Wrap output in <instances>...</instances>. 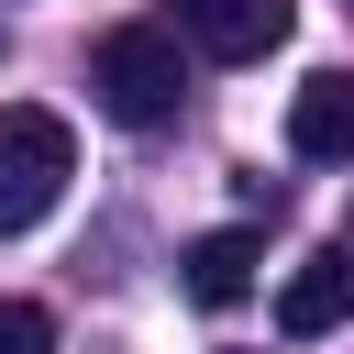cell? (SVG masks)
Wrapping results in <instances>:
<instances>
[{"instance_id":"6da1fadb","label":"cell","mask_w":354,"mask_h":354,"mask_svg":"<svg viewBox=\"0 0 354 354\" xmlns=\"http://www.w3.org/2000/svg\"><path fill=\"white\" fill-rule=\"evenodd\" d=\"M88 100H100L122 133H166V122L188 111V55H177V33H166V22H111V33L88 44Z\"/></svg>"},{"instance_id":"7a4b0ae2","label":"cell","mask_w":354,"mask_h":354,"mask_svg":"<svg viewBox=\"0 0 354 354\" xmlns=\"http://www.w3.org/2000/svg\"><path fill=\"white\" fill-rule=\"evenodd\" d=\"M77 177V133L33 100H0V232H33Z\"/></svg>"},{"instance_id":"3957f363","label":"cell","mask_w":354,"mask_h":354,"mask_svg":"<svg viewBox=\"0 0 354 354\" xmlns=\"http://www.w3.org/2000/svg\"><path fill=\"white\" fill-rule=\"evenodd\" d=\"M288 22H299V0H177V33H188L199 55H221V66L277 55V44H288Z\"/></svg>"},{"instance_id":"277c9868","label":"cell","mask_w":354,"mask_h":354,"mask_svg":"<svg viewBox=\"0 0 354 354\" xmlns=\"http://www.w3.org/2000/svg\"><path fill=\"white\" fill-rule=\"evenodd\" d=\"M354 321V243H321L288 288H277V332L288 343H321V332H343Z\"/></svg>"},{"instance_id":"5b68a950","label":"cell","mask_w":354,"mask_h":354,"mask_svg":"<svg viewBox=\"0 0 354 354\" xmlns=\"http://www.w3.org/2000/svg\"><path fill=\"white\" fill-rule=\"evenodd\" d=\"M288 155H310V166H354V66H321V77L288 100Z\"/></svg>"},{"instance_id":"8992f818","label":"cell","mask_w":354,"mask_h":354,"mask_svg":"<svg viewBox=\"0 0 354 354\" xmlns=\"http://www.w3.org/2000/svg\"><path fill=\"white\" fill-rule=\"evenodd\" d=\"M254 266H266L254 221H221V232H199V243L177 254V277H188V299H199V310H232V299H254Z\"/></svg>"},{"instance_id":"52a82bcc","label":"cell","mask_w":354,"mask_h":354,"mask_svg":"<svg viewBox=\"0 0 354 354\" xmlns=\"http://www.w3.org/2000/svg\"><path fill=\"white\" fill-rule=\"evenodd\" d=\"M0 354H55V321L33 299H0Z\"/></svg>"}]
</instances>
